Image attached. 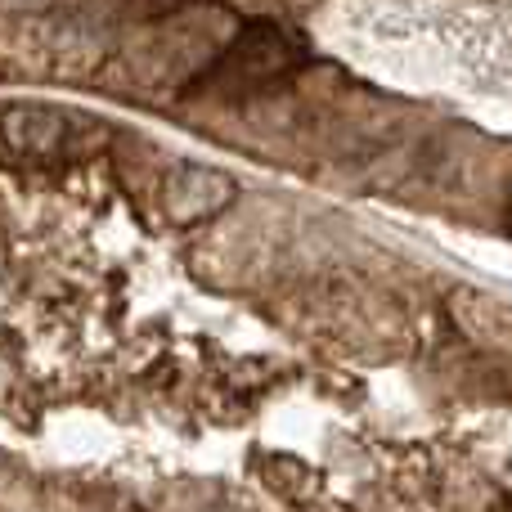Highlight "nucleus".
Returning <instances> with one entry per match:
<instances>
[{
  "mask_svg": "<svg viewBox=\"0 0 512 512\" xmlns=\"http://www.w3.org/2000/svg\"><path fill=\"white\" fill-rule=\"evenodd\" d=\"M297 41H292L283 27L274 23H252L243 27V36L234 41V50L225 54L221 72L239 86V81H265V77H279L297 63Z\"/></svg>",
  "mask_w": 512,
  "mask_h": 512,
  "instance_id": "f257e3e1",
  "label": "nucleus"
},
{
  "mask_svg": "<svg viewBox=\"0 0 512 512\" xmlns=\"http://www.w3.org/2000/svg\"><path fill=\"white\" fill-rule=\"evenodd\" d=\"M230 198H234V180L212 167H180L167 180V212L176 225L207 221L221 207H230Z\"/></svg>",
  "mask_w": 512,
  "mask_h": 512,
  "instance_id": "f03ea898",
  "label": "nucleus"
},
{
  "mask_svg": "<svg viewBox=\"0 0 512 512\" xmlns=\"http://www.w3.org/2000/svg\"><path fill=\"white\" fill-rule=\"evenodd\" d=\"M131 5L153 9V14H158V9H176V5H185V0H131Z\"/></svg>",
  "mask_w": 512,
  "mask_h": 512,
  "instance_id": "20e7f679",
  "label": "nucleus"
},
{
  "mask_svg": "<svg viewBox=\"0 0 512 512\" xmlns=\"http://www.w3.org/2000/svg\"><path fill=\"white\" fill-rule=\"evenodd\" d=\"M68 117L54 113V108H9L5 113V144L14 153H27V158H59L68 149Z\"/></svg>",
  "mask_w": 512,
  "mask_h": 512,
  "instance_id": "7ed1b4c3",
  "label": "nucleus"
}]
</instances>
